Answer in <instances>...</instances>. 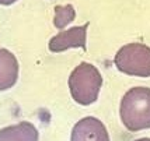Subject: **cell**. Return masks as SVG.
<instances>
[{"mask_svg":"<svg viewBox=\"0 0 150 141\" xmlns=\"http://www.w3.org/2000/svg\"><path fill=\"white\" fill-rule=\"evenodd\" d=\"M76 17L74 8L72 4L66 6H56L55 7V18H53V25L58 29H63L67 24H70Z\"/></svg>","mask_w":150,"mask_h":141,"instance_id":"cell-8","label":"cell"},{"mask_svg":"<svg viewBox=\"0 0 150 141\" xmlns=\"http://www.w3.org/2000/svg\"><path fill=\"white\" fill-rule=\"evenodd\" d=\"M114 63L124 74L147 78L150 77V48L139 42L124 45L117 52Z\"/></svg>","mask_w":150,"mask_h":141,"instance_id":"cell-3","label":"cell"},{"mask_svg":"<svg viewBox=\"0 0 150 141\" xmlns=\"http://www.w3.org/2000/svg\"><path fill=\"white\" fill-rule=\"evenodd\" d=\"M16 1H17V0H0V4H1V6H10V4H13Z\"/></svg>","mask_w":150,"mask_h":141,"instance_id":"cell-9","label":"cell"},{"mask_svg":"<svg viewBox=\"0 0 150 141\" xmlns=\"http://www.w3.org/2000/svg\"><path fill=\"white\" fill-rule=\"evenodd\" d=\"M0 141H39V133L33 123L20 122L1 128Z\"/></svg>","mask_w":150,"mask_h":141,"instance_id":"cell-7","label":"cell"},{"mask_svg":"<svg viewBox=\"0 0 150 141\" xmlns=\"http://www.w3.org/2000/svg\"><path fill=\"white\" fill-rule=\"evenodd\" d=\"M67 84L74 102L87 106L98 99L103 85V77L96 66L83 62L72 71Z\"/></svg>","mask_w":150,"mask_h":141,"instance_id":"cell-2","label":"cell"},{"mask_svg":"<svg viewBox=\"0 0 150 141\" xmlns=\"http://www.w3.org/2000/svg\"><path fill=\"white\" fill-rule=\"evenodd\" d=\"M135 141H150V138L149 137H143V138H137V140H135Z\"/></svg>","mask_w":150,"mask_h":141,"instance_id":"cell-10","label":"cell"},{"mask_svg":"<svg viewBox=\"0 0 150 141\" xmlns=\"http://www.w3.org/2000/svg\"><path fill=\"white\" fill-rule=\"evenodd\" d=\"M90 22H86L84 25L73 27L67 31H62L56 34L53 38L49 41V51L59 53L65 52L70 48H81L86 49V39H87V28Z\"/></svg>","mask_w":150,"mask_h":141,"instance_id":"cell-5","label":"cell"},{"mask_svg":"<svg viewBox=\"0 0 150 141\" xmlns=\"http://www.w3.org/2000/svg\"><path fill=\"white\" fill-rule=\"evenodd\" d=\"M70 141H110V134L100 119L86 116L74 124Z\"/></svg>","mask_w":150,"mask_h":141,"instance_id":"cell-4","label":"cell"},{"mask_svg":"<svg viewBox=\"0 0 150 141\" xmlns=\"http://www.w3.org/2000/svg\"><path fill=\"white\" fill-rule=\"evenodd\" d=\"M18 80V62L10 51L0 48V91L13 88Z\"/></svg>","mask_w":150,"mask_h":141,"instance_id":"cell-6","label":"cell"},{"mask_svg":"<svg viewBox=\"0 0 150 141\" xmlns=\"http://www.w3.org/2000/svg\"><path fill=\"white\" fill-rule=\"evenodd\" d=\"M119 116L132 133L150 128V88L133 87L128 91L121 99Z\"/></svg>","mask_w":150,"mask_h":141,"instance_id":"cell-1","label":"cell"}]
</instances>
